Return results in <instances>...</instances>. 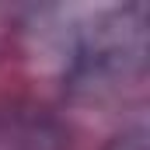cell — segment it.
I'll use <instances>...</instances> for the list:
<instances>
[{"mask_svg":"<svg viewBox=\"0 0 150 150\" xmlns=\"http://www.w3.org/2000/svg\"><path fill=\"white\" fill-rule=\"evenodd\" d=\"M59 52L63 84L77 101H112L147 74V7L115 4L70 18L67 28L52 32Z\"/></svg>","mask_w":150,"mask_h":150,"instance_id":"1","label":"cell"},{"mask_svg":"<svg viewBox=\"0 0 150 150\" xmlns=\"http://www.w3.org/2000/svg\"><path fill=\"white\" fill-rule=\"evenodd\" d=\"M0 150H70L67 129L35 101H0Z\"/></svg>","mask_w":150,"mask_h":150,"instance_id":"2","label":"cell"},{"mask_svg":"<svg viewBox=\"0 0 150 150\" xmlns=\"http://www.w3.org/2000/svg\"><path fill=\"white\" fill-rule=\"evenodd\" d=\"M105 150H150V133H147V122L136 119L129 126H122L112 140L105 143Z\"/></svg>","mask_w":150,"mask_h":150,"instance_id":"3","label":"cell"},{"mask_svg":"<svg viewBox=\"0 0 150 150\" xmlns=\"http://www.w3.org/2000/svg\"><path fill=\"white\" fill-rule=\"evenodd\" d=\"M7 38H11V11H7V7H0V52H4Z\"/></svg>","mask_w":150,"mask_h":150,"instance_id":"4","label":"cell"}]
</instances>
